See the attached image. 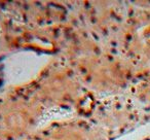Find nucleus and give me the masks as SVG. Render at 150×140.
<instances>
[{
	"instance_id": "nucleus-1",
	"label": "nucleus",
	"mask_w": 150,
	"mask_h": 140,
	"mask_svg": "<svg viewBox=\"0 0 150 140\" xmlns=\"http://www.w3.org/2000/svg\"><path fill=\"white\" fill-rule=\"evenodd\" d=\"M146 140H150V138H149V139H146Z\"/></svg>"
}]
</instances>
